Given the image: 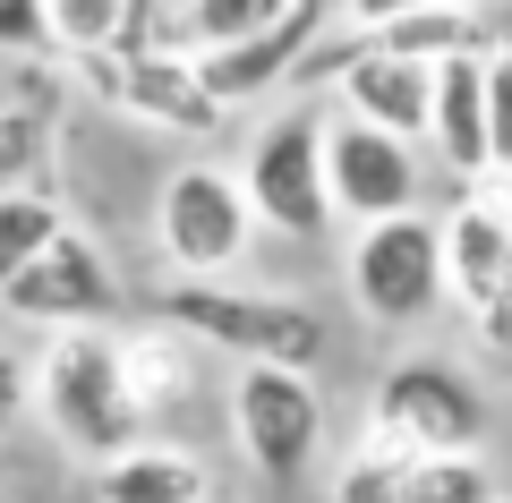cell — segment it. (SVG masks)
I'll return each instance as SVG.
<instances>
[{"label": "cell", "mask_w": 512, "mask_h": 503, "mask_svg": "<svg viewBox=\"0 0 512 503\" xmlns=\"http://www.w3.org/2000/svg\"><path fill=\"white\" fill-rule=\"evenodd\" d=\"M342 9H350V0H342Z\"/></svg>", "instance_id": "4316f807"}, {"label": "cell", "mask_w": 512, "mask_h": 503, "mask_svg": "<svg viewBox=\"0 0 512 503\" xmlns=\"http://www.w3.org/2000/svg\"><path fill=\"white\" fill-rule=\"evenodd\" d=\"M333 69V103L350 111V120L384 128V137L402 145H427V128H436V69L410 52H384V43H350V35H325L308 60V77Z\"/></svg>", "instance_id": "30bf717a"}, {"label": "cell", "mask_w": 512, "mask_h": 503, "mask_svg": "<svg viewBox=\"0 0 512 503\" xmlns=\"http://www.w3.org/2000/svg\"><path fill=\"white\" fill-rule=\"evenodd\" d=\"M419 9H470V0H350V9H342V35H376V26L419 18Z\"/></svg>", "instance_id": "484cf974"}, {"label": "cell", "mask_w": 512, "mask_h": 503, "mask_svg": "<svg viewBox=\"0 0 512 503\" xmlns=\"http://www.w3.org/2000/svg\"><path fill=\"white\" fill-rule=\"evenodd\" d=\"M239 188H248L256 231L282 239H325L333 231V188H325V111L282 103L248 128L239 145Z\"/></svg>", "instance_id": "3957f363"}, {"label": "cell", "mask_w": 512, "mask_h": 503, "mask_svg": "<svg viewBox=\"0 0 512 503\" xmlns=\"http://www.w3.org/2000/svg\"><path fill=\"white\" fill-rule=\"evenodd\" d=\"M52 52V9L43 0H0V60H43Z\"/></svg>", "instance_id": "d4e9b609"}, {"label": "cell", "mask_w": 512, "mask_h": 503, "mask_svg": "<svg viewBox=\"0 0 512 503\" xmlns=\"http://www.w3.org/2000/svg\"><path fill=\"white\" fill-rule=\"evenodd\" d=\"M359 427L402 452H487V393L453 359H393L367 384Z\"/></svg>", "instance_id": "52a82bcc"}, {"label": "cell", "mask_w": 512, "mask_h": 503, "mask_svg": "<svg viewBox=\"0 0 512 503\" xmlns=\"http://www.w3.org/2000/svg\"><path fill=\"white\" fill-rule=\"evenodd\" d=\"M427 154L453 171L461 188L495 180V137H487V52H461L436 69V128H427Z\"/></svg>", "instance_id": "4fadbf2b"}, {"label": "cell", "mask_w": 512, "mask_h": 503, "mask_svg": "<svg viewBox=\"0 0 512 503\" xmlns=\"http://www.w3.org/2000/svg\"><path fill=\"white\" fill-rule=\"evenodd\" d=\"M444 290L487 350H512V180L461 188L444 205Z\"/></svg>", "instance_id": "5b68a950"}, {"label": "cell", "mask_w": 512, "mask_h": 503, "mask_svg": "<svg viewBox=\"0 0 512 503\" xmlns=\"http://www.w3.org/2000/svg\"><path fill=\"white\" fill-rule=\"evenodd\" d=\"M342 282H350V307L376 333L436 324L453 307V290H444V214H402V222L359 231L350 256H342Z\"/></svg>", "instance_id": "277c9868"}, {"label": "cell", "mask_w": 512, "mask_h": 503, "mask_svg": "<svg viewBox=\"0 0 512 503\" xmlns=\"http://www.w3.org/2000/svg\"><path fill=\"white\" fill-rule=\"evenodd\" d=\"M299 0H180V43L197 60L231 52V43H256L265 26H282Z\"/></svg>", "instance_id": "ac0fdd59"}, {"label": "cell", "mask_w": 512, "mask_h": 503, "mask_svg": "<svg viewBox=\"0 0 512 503\" xmlns=\"http://www.w3.org/2000/svg\"><path fill=\"white\" fill-rule=\"evenodd\" d=\"M487 137H495V171L512 180V35L487 52Z\"/></svg>", "instance_id": "603a6c76"}, {"label": "cell", "mask_w": 512, "mask_h": 503, "mask_svg": "<svg viewBox=\"0 0 512 503\" xmlns=\"http://www.w3.org/2000/svg\"><path fill=\"white\" fill-rule=\"evenodd\" d=\"M35 418V350H18V342H0V444Z\"/></svg>", "instance_id": "cb8c5ba5"}, {"label": "cell", "mask_w": 512, "mask_h": 503, "mask_svg": "<svg viewBox=\"0 0 512 503\" xmlns=\"http://www.w3.org/2000/svg\"><path fill=\"white\" fill-rule=\"evenodd\" d=\"M60 231H77L69 214H60V197L43 188V197H0V290L18 282L26 265H35L43 248H52Z\"/></svg>", "instance_id": "44dd1931"}, {"label": "cell", "mask_w": 512, "mask_h": 503, "mask_svg": "<svg viewBox=\"0 0 512 503\" xmlns=\"http://www.w3.org/2000/svg\"><path fill=\"white\" fill-rule=\"evenodd\" d=\"M248 239H256V214H248L239 171L180 162L163 180V197H154V248H163L171 282H231L248 265Z\"/></svg>", "instance_id": "8992f818"}, {"label": "cell", "mask_w": 512, "mask_h": 503, "mask_svg": "<svg viewBox=\"0 0 512 503\" xmlns=\"http://www.w3.org/2000/svg\"><path fill=\"white\" fill-rule=\"evenodd\" d=\"M154 316L180 324L197 350H222L239 367H299L308 376L325 359L333 324L316 316L299 290H239V282H163Z\"/></svg>", "instance_id": "7a4b0ae2"}, {"label": "cell", "mask_w": 512, "mask_h": 503, "mask_svg": "<svg viewBox=\"0 0 512 503\" xmlns=\"http://www.w3.org/2000/svg\"><path fill=\"white\" fill-rule=\"evenodd\" d=\"M52 154H60L52 111H43L35 94H9V103H0V197H43Z\"/></svg>", "instance_id": "e0dca14e"}, {"label": "cell", "mask_w": 512, "mask_h": 503, "mask_svg": "<svg viewBox=\"0 0 512 503\" xmlns=\"http://www.w3.org/2000/svg\"><path fill=\"white\" fill-rule=\"evenodd\" d=\"M120 367H128V393H137V410L146 418H171L180 401H197V342H188L180 324H137V333H120Z\"/></svg>", "instance_id": "9a60e30c"}, {"label": "cell", "mask_w": 512, "mask_h": 503, "mask_svg": "<svg viewBox=\"0 0 512 503\" xmlns=\"http://www.w3.org/2000/svg\"><path fill=\"white\" fill-rule=\"evenodd\" d=\"M94 503H214V469L180 444H137L94 469Z\"/></svg>", "instance_id": "5bb4252c"}, {"label": "cell", "mask_w": 512, "mask_h": 503, "mask_svg": "<svg viewBox=\"0 0 512 503\" xmlns=\"http://www.w3.org/2000/svg\"><path fill=\"white\" fill-rule=\"evenodd\" d=\"M52 9V52L60 60H86V52H111L128 26V0H43Z\"/></svg>", "instance_id": "7402d4cb"}, {"label": "cell", "mask_w": 512, "mask_h": 503, "mask_svg": "<svg viewBox=\"0 0 512 503\" xmlns=\"http://www.w3.org/2000/svg\"><path fill=\"white\" fill-rule=\"evenodd\" d=\"M60 69H69V77H94L111 111L163 128V137H214V128L231 120V111H222V94L205 86V60H188V52H163V60L86 52V60H60Z\"/></svg>", "instance_id": "8fae6325"}, {"label": "cell", "mask_w": 512, "mask_h": 503, "mask_svg": "<svg viewBox=\"0 0 512 503\" xmlns=\"http://www.w3.org/2000/svg\"><path fill=\"white\" fill-rule=\"evenodd\" d=\"M325 188H333V214L376 231V222H402V214H427V154L384 128L333 111L325 120Z\"/></svg>", "instance_id": "9c48e42d"}, {"label": "cell", "mask_w": 512, "mask_h": 503, "mask_svg": "<svg viewBox=\"0 0 512 503\" xmlns=\"http://www.w3.org/2000/svg\"><path fill=\"white\" fill-rule=\"evenodd\" d=\"M342 35V26H333ZM350 43H384V52H410V60H427V69H444V60H461V52H495V26L478 18V9H419V18H393V26H376V35H350Z\"/></svg>", "instance_id": "2e32d148"}, {"label": "cell", "mask_w": 512, "mask_h": 503, "mask_svg": "<svg viewBox=\"0 0 512 503\" xmlns=\"http://www.w3.org/2000/svg\"><path fill=\"white\" fill-rule=\"evenodd\" d=\"M35 418L52 427V444L77 452L86 469L120 461V452H137L154 435V418L128 393L120 333H111V324H94V333H43V350H35Z\"/></svg>", "instance_id": "6da1fadb"}, {"label": "cell", "mask_w": 512, "mask_h": 503, "mask_svg": "<svg viewBox=\"0 0 512 503\" xmlns=\"http://www.w3.org/2000/svg\"><path fill=\"white\" fill-rule=\"evenodd\" d=\"M419 461V452L384 444V435H350V452L333 461V503H402V469Z\"/></svg>", "instance_id": "ffe728a7"}, {"label": "cell", "mask_w": 512, "mask_h": 503, "mask_svg": "<svg viewBox=\"0 0 512 503\" xmlns=\"http://www.w3.org/2000/svg\"><path fill=\"white\" fill-rule=\"evenodd\" d=\"M0 503H9V495H0Z\"/></svg>", "instance_id": "83f0119b"}, {"label": "cell", "mask_w": 512, "mask_h": 503, "mask_svg": "<svg viewBox=\"0 0 512 503\" xmlns=\"http://www.w3.org/2000/svg\"><path fill=\"white\" fill-rule=\"evenodd\" d=\"M504 503H512V495H504Z\"/></svg>", "instance_id": "f1b7e54d"}, {"label": "cell", "mask_w": 512, "mask_h": 503, "mask_svg": "<svg viewBox=\"0 0 512 503\" xmlns=\"http://www.w3.org/2000/svg\"><path fill=\"white\" fill-rule=\"evenodd\" d=\"M0 307L18 324H35V333H94V324H111V307H120V282H111L103 248H94L86 231H60L18 282L0 290Z\"/></svg>", "instance_id": "7c38bea8"}, {"label": "cell", "mask_w": 512, "mask_h": 503, "mask_svg": "<svg viewBox=\"0 0 512 503\" xmlns=\"http://www.w3.org/2000/svg\"><path fill=\"white\" fill-rule=\"evenodd\" d=\"M231 435H239V461L256 478H308V461L325 452V393L316 376L299 367H239L231 376Z\"/></svg>", "instance_id": "ba28073f"}, {"label": "cell", "mask_w": 512, "mask_h": 503, "mask_svg": "<svg viewBox=\"0 0 512 503\" xmlns=\"http://www.w3.org/2000/svg\"><path fill=\"white\" fill-rule=\"evenodd\" d=\"M402 503H504V478L487 452H419L402 469Z\"/></svg>", "instance_id": "d6986e66"}]
</instances>
